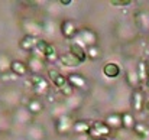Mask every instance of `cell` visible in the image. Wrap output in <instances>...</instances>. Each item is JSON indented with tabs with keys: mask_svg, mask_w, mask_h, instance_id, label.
I'll use <instances>...</instances> for the list:
<instances>
[{
	"mask_svg": "<svg viewBox=\"0 0 149 140\" xmlns=\"http://www.w3.org/2000/svg\"><path fill=\"white\" fill-rule=\"evenodd\" d=\"M29 85L38 95H49V85L42 75H31Z\"/></svg>",
	"mask_w": 149,
	"mask_h": 140,
	"instance_id": "6da1fadb",
	"label": "cell"
},
{
	"mask_svg": "<svg viewBox=\"0 0 149 140\" xmlns=\"http://www.w3.org/2000/svg\"><path fill=\"white\" fill-rule=\"evenodd\" d=\"M77 36L81 39V41H77V42H80L81 45H86L87 48L93 46V45H97V33L94 30H91L90 28L78 29Z\"/></svg>",
	"mask_w": 149,
	"mask_h": 140,
	"instance_id": "7a4b0ae2",
	"label": "cell"
},
{
	"mask_svg": "<svg viewBox=\"0 0 149 140\" xmlns=\"http://www.w3.org/2000/svg\"><path fill=\"white\" fill-rule=\"evenodd\" d=\"M111 130L104 121H91V129L88 133V137H107L110 136Z\"/></svg>",
	"mask_w": 149,
	"mask_h": 140,
	"instance_id": "3957f363",
	"label": "cell"
},
{
	"mask_svg": "<svg viewBox=\"0 0 149 140\" xmlns=\"http://www.w3.org/2000/svg\"><path fill=\"white\" fill-rule=\"evenodd\" d=\"M42 69H45V62L39 58V53H32L28 61V71H31L32 75H41Z\"/></svg>",
	"mask_w": 149,
	"mask_h": 140,
	"instance_id": "277c9868",
	"label": "cell"
},
{
	"mask_svg": "<svg viewBox=\"0 0 149 140\" xmlns=\"http://www.w3.org/2000/svg\"><path fill=\"white\" fill-rule=\"evenodd\" d=\"M61 33H62V36L65 39H72V38L77 36L78 29H77V26H75V23L72 20L67 19V20H64L61 23Z\"/></svg>",
	"mask_w": 149,
	"mask_h": 140,
	"instance_id": "5b68a950",
	"label": "cell"
},
{
	"mask_svg": "<svg viewBox=\"0 0 149 140\" xmlns=\"http://www.w3.org/2000/svg\"><path fill=\"white\" fill-rule=\"evenodd\" d=\"M70 52L83 64V62H86L88 58H87V51H86V46L84 45H81L80 42H77V41H72L71 44H70Z\"/></svg>",
	"mask_w": 149,
	"mask_h": 140,
	"instance_id": "8992f818",
	"label": "cell"
},
{
	"mask_svg": "<svg viewBox=\"0 0 149 140\" xmlns=\"http://www.w3.org/2000/svg\"><path fill=\"white\" fill-rule=\"evenodd\" d=\"M72 126H74V120L68 114L61 116L56 120V130H58V133H64L65 134L68 132H72Z\"/></svg>",
	"mask_w": 149,
	"mask_h": 140,
	"instance_id": "52a82bcc",
	"label": "cell"
},
{
	"mask_svg": "<svg viewBox=\"0 0 149 140\" xmlns=\"http://www.w3.org/2000/svg\"><path fill=\"white\" fill-rule=\"evenodd\" d=\"M90 129H91V121H88V120H75L74 126H72V132L75 134H86V136H88Z\"/></svg>",
	"mask_w": 149,
	"mask_h": 140,
	"instance_id": "ba28073f",
	"label": "cell"
},
{
	"mask_svg": "<svg viewBox=\"0 0 149 140\" xmlns=\"http://www.w3.org/2000/svg\"><path fill=\"white\" fill-rule=\"evenodd\" d=\"M143 104H145V94L142 93L141 88H138L132 93V108L135 111H141L143 108Z\"/></svg>",
	"mask_w": 149,
	"mask_h": 140,
	"instance_id": "9c48e42d",
	"label": "cell"
},
{
	"mask_svg": "<svg viewBox=\"0 0 149 140\" xmlns=\"http://www.w3.org/2000/svg\"><path fill=\"white\" fill-rule=\"evenodd\" d=\"M67 78H68V84H70L72 88H86V87H87L86 78H84L81 74H78V72H72V74H70Z\"/></svg>",
	"mask_w": 149,
	"mask_h": 140,
	"instance_id": "30bf717a",
	"label": "cell"
},
{
	"mask_svg": "<svg viewBox=\"0 0 149 140\" xmlns=\"http://www.w3.org/2000/svg\"><path fill=\"white\" fill-rule=\"evenodd\" d=\"M104 123L109 126V129L113 132V130H119L122 129V114L119 113H111L106 117Z\"/></svg>",
	"mask_w": 149,
	"mask_h": 140,
	"instance_id": "8fae6325",
	"label": "cell"
},
{
	"mask_svg": "<svg viewBox=\"0 0 149 140\" xmlns=\"http://www.w3.org/2000/svg\"><path fill=\"white\" fill-rule=\"evenodd\" d=\"M120 67L119 64L116 62H107L104 67H103V74L107 77V78H116L120 75Z\"/></svg>",
	"mask_w": 149,
	"mask_h": 140,
	"instance_id": "7c38bea8",
	"label": "cell"
},
{
	"mask_svg": "<svg viewBox=\"0 0 149 140\" xmlns=\"http://www.w3.org/2000/svg\"><path fill=\"white\" fill-rule=\"evenodd\" d=\"M59 62L62 64V65H65V67H68V68H71V67H78L81 62L71 53V52H65V53H61L59 55Z\"/></svg>",
	"mask_w": 149,
	"mask_h": 140,
	"instance_id": "4fadbf2b",
	"label": "cell"
},
{
	"mask_svg": "<svg viewBox=\"0 0 149 140\" xmlns=\"http://www.w3.org/2000/svg\"><path fill=\"white\" fill-rule=\"evenodd\" d=\"M136 72H138V75H139L141 82H145L149 77V64L146 61H143V59L139 61V62H138V67H136Z\"/></svg>",
	"mask_w": 149,
	"mask_h": 140,
	"instance_id": "5bb4252c",
	"label": "cell"
},
{
	"mask_svg": "<svg viewBox=\"0 0 149 140\" xmlns=\"http://www.w3.org/2000/svg\"><path fill=\"white\" fill-rule=\"evenodd\" d=\"M38 38L36 36H32V35H26V36H23V39L20 41V48L22 49H25V51H32V49H35L36 48V44H38Z\"/></svg>",
	"mask_w": 149,
	"mask_h": 140,
	"instance_id": "9a60e30c",
	"label": "cell"
},
{
	"mask_svg": "<svg viewBox=\"0 0 149 140\" xmlns=\"http://www.w3.org/2000/svg\"><path fill=\"white\" fill-rule=\"evenodd\" d=\"M138 121L135 120L132 113H122V129L125 130H133L135 124Z\"/></svg>",
	"mask_w": 149,
	"mask_h": 140,
	"instance_id": "2e32d148",
	"label": "cell"
},
{
	"mask_svg": "<svg viewBox=\"0 0 149 140\" xmlns=\"http://www.w3.org/2000/svg\"><path fill=\"white\" fill-rule=\"evenodd\" d=\"M10 71L15 75H25L28 72V65L22 61H12L10 62Z\"/></svg>",
	"mask_w": 149,
	"mask_h": 140,
	"instance_id": "e0dca14e",
	"label": "cell"
},
{
	"mask_svg": "<svg viewBox=\"0 0 149 140\" xmlns=\"http://www.w3.org/2000/svg\"><path fill=\"white\" fill-rule=\"evenodd\" d=\"M126 82L132 87V88H135V90H138L139 88V85L142 84L141 82V80H139V75H138V72L136 71H127V74H126Z\"/></svg>",
	"mask_w": 149,
	"mask_h": 140,
	"instance_id": "ac0fdd59",
	"label": "cell"
},
{
	"mask_svg": "<svg viewBox=\"0 0 149 140\" xmlns=\"http://www.w3.org/2000/svg\"><path fill=\"white\" fill-rule=\"evenodd\" d=\"M42 108H44V105H42V103H41L39 98H31V100H28V111L36 114V113H41Z\"/></svg>",
	"mask_w": 149,
	"mask_h": 140,
	"instance_id": "d6986e66",
	"label": "cell"
},
{
	"mask_svg": "<svg viewBox=\"0 0 149 140\" xmlns=\"http://www.w3.org/2000/svg\"><path fill=\"white\" fill-rule=\"evenodd\" d=\"M44 56H45L47 61H51V62H55L56 59H59V55L56 53V49H55L54 45H51V44L48 45L47 51L44 52Z\"/></svg>",
	"mask_w": 149,
	"mask_h": 140,
	"instance_id": "ffe728a7",
	"label": "cell"
},
{
	"mask_svg": "<svg viewBox=\"0 0 149 140\" xmlns=\"http://www.w3.org/2000/svg\"><path fill=\"white\" fill-rule=\"evenodd\" d=\"M133 132H135L139 137H146V134H148V127H146L143 123L138 121V123L135 124V127H133Z\"/></svg>",
	"mask_w": 149,
	"mask_h": 140,
	"instance_id": "44dd1931",
	"label": "cell"
},
{
	"mask_svg": "<svg viewBox=\"0 0 149 140\" xmlns=\"http://www.w3.org/2000/svg\"><path fill=\"white\" fill-rule=\"evenodd\" d=\"M86 51H87V58L88 59H97L100 56V48L97 45L86 48Z\"/></svg>",
	"mask_w": 149,
	"mask_h": 140,
	"instance_id": "7402d4cb",
	"label": "cell"
},
{
	"mask_svg": "<svg viewBox=\"0 0 149 140\" xmlns=\"http://www.w3.org/2000/svg\"><path fill=\"white\" fill-rule=\"evenodd\" d=\"M110 4L111 6H116V7H125V6L132 4V0H111Z\"/></svg>",
	"mask_w": 149,
	"mask_h": 140,
	"instance_id": "603a6c76",
	"label": "cell"
},
{
	"mask_svg": "<svg viewBox=\"0 0 149 140\" xmlns=\"http://www.w3.org/2000/svg\"><path fill=\"white\" fill-rule=\"evenodd\" d=\"M47 74H48V78H49L52 82L55 81V78H56L58 75H61V72H59L58 69H55V68H48V69H47Z\"/></svg>",
	"mask_w": 149,
	"mask_h": 140,
	"instance_id": "cb8c5ba5",
	"label": "cell"
},
{
	"mask_svg": "<svg viewBox=\"0 0 149 140\" xmlns=\"http://www.w3.org/2000/svg\"><path fill=\"white\" fill-rule=\"evenodd\" d=\"M72 91H74V88H72L70 84H67L65 87L61 88V94H62L64 97H71V95H72Z\"/></svg>",
	"mask_w": 149,
	"mask_h": 140,
	"instance_id": "d4e9b609",
	"label": "cell"
},
{
	"mask_svg": "<svg viewBox=\"0 0 149 140\" xmlns=\"http://www.w3.org/2000/svg\"><path fill=\"white\" fill-rule=\"evenodd\" d=\"M61 4L62 6H70L71 4V0H61Z\"/></svg>",
	"mask_w": 149,
	"mask_h": 140,
	"instance_id": "484cf974",
	"label": "cell"
},
{
	"mask_svg": "<svg viewBox=\"0 0 149 140\" xmlns=\"http://www.w3.org/2000/svg\"><path fill=\"white\" fill-rule=\"evenodd\" d=\"M88 140H109L107 137H88Z\"/></svg>",
	"mask_w": 149,
	"mask_h": 140,
	"instance_id": "4316f807",
	"label": "cell"
},
{
	"mask_svg": "<svg viewBox=\"0 0 149 140\" xmlns=\"http://www.w3.org/2000/svg\"><path fill=\"white\" fill-rule=\"evenodd\" d=\"M145 108H146V110H148V111H149V100H148V101H146V103H145Z\"/></svg>",
	"mask_w": 149,
	"mask_h": 140,
	"instance_id": "83f0119b",
	"label": "cell"
},
{
	"mask_svg": "<svg viewBox=\"0 0 149 140\" xmlns=\"http://www.w3.org/2000/svg\"><path fill=\"white\" fill-rule=\"evenodd\" d=\"M145 85H146V87H148V88H149V77H148V80L145 81Z\"/></svg>",
	"mask_w": 149,
	"mask_h": 140,
	"instance_id": "f1b7e54d",
	"label": "cell"
}]
</instances>
